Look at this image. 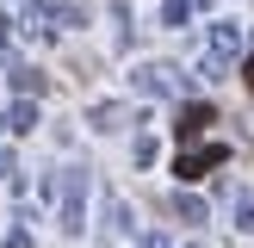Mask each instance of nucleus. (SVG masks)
<instances>
[{"mask_svg":"<svg viewBox=\"0 0 254 248\" xmlns=\"http://www.w3.org/2000/svg\"><path fill=\"white\" fill-rule=\"evenodd\" d=\"M248 87H254V62H248Z\"/></svg>","mask_w":254,"mask_h":248,"instance_id":"1","label":"nucleus"}]
</instances>
